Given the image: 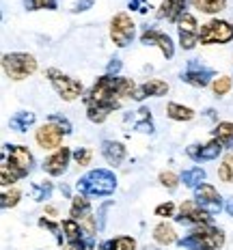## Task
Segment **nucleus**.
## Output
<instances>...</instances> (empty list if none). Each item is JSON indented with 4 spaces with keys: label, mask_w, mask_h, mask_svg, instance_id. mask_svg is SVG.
<instances>
[{
    "label": "nucleus",
    "mask_w": 233,
    "mask_h": 250,
    "mask_svg": "<svg viewBox=\"0 0 233 250\" xmlns=\"http://www.w3.org/2000/svg\"><path fill=\"white\" fill-rule=\"evenodd\" d=\"M136 86V82L126 76H100L89 91L82 95V104L86 108V119L95 125L104 123L112 112H117L121 108V100H126V97L132 100Z\"/></svg>",
    "instance_id": "obj_1"
},
{
    "label": "nucleus",
    "mask_w": 233,
    "mask_h": 250,
    "mask_svg": "<svg viewBox=\"0 0 233 250\" xmlns=\"http://www.w3.org/2000/svg\"><path fill=\"white\" fill-rule=\"evenodd\" d=\"M48 121H50V123H56V125H59V127L65 132V136H69V134L74 132V125H71V121H69V119H67V117H63V114H59V112H52L50 117H48Z\"/></svg>",
    "instance_id": "obj_37"
},
{
    "label": "nucleus",
    "mask_w": 233,
    "mask_h": 250,
    "mask_svg": "<svg viewBox=\"0 0 233 250\" xmlns=\"http://www.w3.org/2000/svg\"><path fill=\"white\" fill-rule=\"evenodd\" d=\"M218 179L225 181V184H233V151L222 158L218 166Z\"/></svg>",
    "instance_id": "obj_34"
},
{
    "label": "nucleus",
    "mask_w": 233,
    "mask_h": 250,
    "mask_svg": "<svg viewBox=\"0 0 233 250\" xmlns=\"http://www.w3.org/2000/svg\"><path fill=\"white\" fill-rule=\"evenodd\" d=\"M37 225L41 227V229H48V231L54 235V239H56V244H59L61 248H63V239H65V233H63V227L59 225V222H54V220H50V218H39V222Z\"/></svg>",
    "instance_id": "obj_32"
},
{
    "label": "nucleus",
    "mask_w": 233,
    "mask_h": 250,
    "mask_svg": "<svg viewBox=\"0 0 233 250\" xmlns=\"http://www.w3.org/2000/svg\"><path fill=\"white\" fill-rule=\"evenodd\" d=\"M231 88H233V76H218L212 82V93L216 97H225Z\"/></svg>",
    "instance_id": "obj_33"
},
{
    "label": "nucleus",
    "mask_w": 233,
    "mask_h": 250,
    "mask_svg": "<svg viewBox=\"0 0 233 250\" xmlns=\"http://www.w3.org/2000/svg\"><path fill=\"white\" fill-rule=\"evenodd\" d=\"M93 7V0H78L74 4V9H71V13H82V11H89Z\"/></svg>",
    "instance_id": "obj_41"
},
{
    "label": "nucleus",
    "mask_w": 233,
    "mask_h": 250,
    "mask_svg": "<svg viewBox=\"0 0 233 250\" xmlns=\"http://www.w3.org/2000/svg\"><path fill=\"white\" fill-rule=\"evenodd\" d=\"M190 4L205 15H218L227 9V0H190Z\"/></svg>",
    "instance_id": "obj_27"
},
{
    "label": "nucleus",
    "mask_w": 233,
    "mask_h": 250,
    "mask_svg": "<svg viewBox=\"0 0 233 250\" xmlns=\"http://www.w3.org/2000/svg\"><path fill=\"white\" fill-rule=\"evenodd\" d=\"M222 151H225V147H222L218 140L212 138L210 143H205V145H199V143L190 145V147L186 149V155H188L192 162H214V160H218L222 155Z\"/></svg>",
    "instance_id": "obj_16"
},
{
    "label": "nucleus",
    "mask_w": 233,
    "mask_h": 250,
    "mask_svg": "<svg viewBox=\"0 0 233 250\" xmlns=\"http://www.w3.org/2000/svg\"><path fill=\"white\" fill-rule=\"evenodd\" d=\"M212 218L207 211H203L199 205H196V201H184L179 205L177 213H175L173 220L177 222V225H186V227H199V225H212Z\"/></svg>",
    "instance_id": "obj_13"
},
{
    "label": "nucleus",
    "mask_w": 233,
    "mask_h": 250,
    "mask_svg": "<svg viewBox=\"0 0 233 250\" xmlns=\"http://www.w3.org/2000/svg\"><path fill=\"white\" fill-rule=\"evenodd\" d=\"M153 239L160 246H170V244H177V233L169 222H158L153 227Z\"/></svg>",
    "instance_id": "obj_25"
},
{
    "label": "nucleus",
    "mask_w": 233,
    "mask_h": 250,
    "mask_svg": "<svg viewBox=\"0 0 233 250\" xmlns=\"http://www.w3.org/2000/svg\"><path fill=\"white\" fill-rule=\"evenodd\" d=\"M61 227H63L67 246H74L76 250H95L100 246V244H95V235H89L74 218H65Z\"/></svg>",
    "instance_id": "obj_10"
},
{
    "label": "nucleus",
    "mask_w": 233,
    "mask_h": 250,
    "mask_svg": "<svg viewBox=\"0 0 233 250\" xmlns=\"http://www.w3.org/2000/svg\"><path fill=\"white\" fill-rule=\"evenodd\" d=\"M227 242V235L216 225L192 227L184 237L177 239V246L184 250H220Z\"/></svg>",
    "instance_id": "obj_3"
},
{
    "label": "nucleus",
    "mask_w": 233,
    "mask_h": 250,
    "mask_svg": "<svg viewBox=\"0 0 233 250\" xmlns=\"http://www.w3.org/2000/svg\"><path fill=\"white\" fill-rule=\"evenodd\" d=\"M61 192H63V194L67 196V199H74V196H71V194H69V188H67L65 184H61Z\"/></svg>",
    "instance_id": "obj_43"
},
{
    "label": "nucleus",
    "mask_w": 233,
    "mask_h": 250,
    "mask_svg": "<svg viewBox=\"0 0 233 250\" xmlns=\"http://www.w3.org/2000/svg\"><path fill=\"white\" fill-rule=\"evenodd\" d=\"M169 93V84L164 80H158V78H151V80L143 82V84L136 86L132 100L134 102H145L147 97H164Z\"/></svg>",
    "instance_id": "obj_19"
},
{
    "label": "nucleus",
    "mask_w": 233,
    "mask_h": 250,
    "mask_svg": "<svg viewBox=\"0 0 233 250\" xmlns=\"http://www.w3.org/2000/svg\"><path fill=\"white\" fill-rule=\"evenodd\" d=\"M194 201H196V205H199L203 211L210 213V216H218V213L225 209V203H222L220 192L212 184H207V181L194 190Z\"/></svg>",
    "instance_id": "obj_12"
},
{
    "label": "nucleus",
    "mask_w": 233,
    "mask_h": 250,
    "mask_svg": "<svg viewBox=\"0 0 233 250\" xmlns=\"http://www.w3.org/2000/svg\"><path fill=\"white\" fill-rule=\"evenodd\" d=\"M45 211H48L50 216H56V209H54V207H48V209H45Z\"/></svg>",
    "instance_id": "obj_44"
},
{
    "label": "nucleus",
    "mask_w": 233,
    "mask_h": 250,
    "mask_svg": "<svg viewBox=\"0 0 233 250\" xmlns=\"http://www.w3.org/2000/svg\"><path fill=\"white\" fill-rule=\"evenodd\" d=\"M151 250H155V248H151Z\"/></svg>",
    "instance_id": "obj_46"
},
{
    "label": "nucleus",
    "mask_w": 233,
    "mask_h": 250,
    "mask_svg": "<svg viewBox=\"0 0 233 250\" xmlns=\"http://www.w3.org/2000/svg\"><path fill=\"white\" fill-rule=\"evenodd\" d=\"M225 211L233 218V196H229V199H227V203H225Z\"/></svg>",
    "instance_id": "obj_42"
},
{
    "label": "nucleus",
    "mask_w": 233,
    "mask_h": 250,
    "mask_svg": "<svg viewBox=\"0 0 233 250\" xmlns=\"http://www.w3.org/2000/svg\"><path fill=\"white\" fill-rule=\"evenodd\" d=\"M78 194H85L89 199H106L117 190V175L110 168H93L85 173L76 181Z\"/></svg>",
    "instance_id": "obj_2"
},
{
    "label": "nucleus",
    "mask_w": 233,
    "mask_h": 250,
    "mask_svg": "<svg viewBox=\"0 0 233 250\" xmlns=\"http://www.w3.org/2000/svg\"><path fill=\"white\" fill-rule=\"evenodd\" d=\"M212 138L218 140L225 149L233 151V123L231 121H218L212 129Z\"/></svg>",
    "instance_id": "obj_21"
},
{
    "label": "nucleus",
    "mask_w": 233,
    "mask_h": 250,
    "mask_svg": "<svg viewBox=\"0 0 233 250\" xmlns=\"http://www.w3.org/2000/svg\"><path fill=\"white\" fill-rule=\"evenodd\" d=\"M63 250H76L74 246H63Z\"/></svg>",
    "instance_id": "obj_45"
},
{
    "label": "nucleus",
    "mask_w": 233,
    "mask_h": 250,
    "mask_svg": "<svg viewBox=\"0 0 233 250\" xmlns=\"http://www.w3.org/2000/svg\"><path fill=\"white\" fill-rule=\"evenodd\" d=\"M2 168H7L15 179H26L35 168V155L26 145H4Z\"/></svg>",
    "instance_id": "obj_4"
},
{
    "label": "nucleus",
    "mask_w": 233,
    "mask_h": 250,
    "mask_svg": "<svg viewBox=\"0 0 233 250\" xmlns=\"http://www.w3.org/2000/svg\"><path fill=\"white\" fill-rule=\"evenodd\" d=\"M26 11H56L59 0H22Z\"/></svg>",
    "instance_id": "obj_30"
},
{
    "label": "nucleus",
    "mask_w": 233,
    "mask_h": 250,
    "mask_svg": "<svg viewBox=\"0 0 233 250\" xmlns=\"http://www.w3.org/2000/svg\"><path fill=\"white\" fill-rule=\"evenodd\" d=\"M37 59L28 52H7V54H2V71L13 82H22L26 78H30L37 71Z\"/></svg>",
    "instance_id": "obj_5"
},
{
    "label": "nucleus",
    "mask_w": 233,
    "mask_h": 250,
    "mask_svg": "<svg viewBox=\"0 0 233 250\" xmlns=\"http://www.w3.org/2000/svg\"><path fill=\"white\" fill-rule=\"evenodd\" d=\"M121 67H123L121 59H110V62H108V67H106V74H110V76H121V74H119V71H121Z\"/></svg>",
    "instance_id": "obj_39"
},
{
    "label": "nucleus",
    "mask_w": 233,
    "mask_h": 250,
    "mask_svg": "<svg viewBox=\"0 0 233 250\" xmlns=\"http://www.w3.org/2000/svg\"><path fill=\"white\" fill-rule=\"evenodd\" d=\"M181 177V184L186 188H190V190H196L201 184H205V170L201 168V166H190V168H186L184 173L179 175Z\"/></svg>",
    "instance_id": "obj_26"
},
{
    "label": "nucleus",
    "mask_w": 233,
    "mask_h": 250,
    "mask_svg": "<svg viewBox=\"0 0 233 250\" xmlns=\"http://www.w3.org/2000/svg\"><path fill=\"white\" fill-rule=\"evenodd\" d=\"M190 0H162L158 7V11H155V18L158 20H169L170 24H177L181 18H184L186 9H188Z\"/></svg>",
    "instance_id": "obj_18"
},
{
    "label": "nucleus",
    "mask_w": 233,
    "mask_h": 250,
    "mask_svg": "<svg viewBox=\"0 0 233 250\" xmlns=\"http://www.w3.org/2000/svg\"><path fill=\"white\" fill-rule=\"evenodd\" d=\"M233 41V24L227 20H210L201 26L199 43L201 45H227Z\"/></svg>",
    "instance_id": "obj_7"
},
{
    "label": "nucleus",
    "mask_w": 233,
    "mask_h": 250,
    "mask_svg": "<svg viewBox=\"0 0 233 250\" xmlns=\"http://www.w3.org/2000/svg\"><path fill=\"white\" fill-rule=\"evenodd\" d=\"M167 117L170 121L184 123V121H192L196 117V112L190 106H184V104H177V102H169L167 104Z\"/></svg>",
    "instance_id": "obj_24"
},
{
    "label": "nucleus",
    "mask_w": 233,
    "mask_h": 250,
    "mask_svg": "<svg viewBox=\"0 0 233 250\" xmlns=\"http://www.w3.org/2000/svg\"><path fill=\"white\" fill-rule=\"evenodd\" d=\"M97 250H136V239L132 235H117L100 242Z\"/></svg>",
    "instance_id": "obj_23"
},
{
    "label": "nucleus",
    "mask_w": 233,
    "mask_h": 250,
    "mask_svg": "<svg viewBox=\"0 0 233 250\" xmlns=\"http://www.w3.org/2000/svg\"><path fill=\"white\" fill-rule=\"evenodd\" d=\"M20 201H22V192L18 190V188H4L2 194H0V207L2 209H13V207L20 205Z\"/></svg>",
    "instance_id": "obj_29"
},
{
    "label": "nucleus",
    "mask_w": 233,
    "mask_h": 250,
    "mask_svg": "<svg viewBox=\"0 0 233 250\" xmlns=\"http://www.w3.org/2000/svg\"><path fill=\"white\" fill-rule=\"evenodd\" d=\"M158 181H160V186L162 188H167V190H177L179 184H181V177H177L173 173V170H162V173L158 175Z\"/></svg>",
    "instance_id": "obj_35"
},
{
    "label": "nucleus",
    "mask_w": 233,
    "mask_h": 250,
    "mask_svg": "<svg viewBox=\"0 0 233 250\" xmlns=\"http://www.w3.org/2000/svg\"><path fill=\"white\" fill-rule=\"evenodd\" d=\"M35 121H37V114H35V112H30V110H18L11 119H9V127H11L13 132L24 134L28 127H33Z\"/></svg>",
    "instance_id": "obj_22"
},
{
    "label": "nucleus",
    "mask_w": 233,
    "mask_h": 250,
    "mask_svg": "<svg viewBox=\"0 0 233 250\" xmlns=\"http://www.w3.org/2000/svg\"><path fill=\"white\" fill-rule=\"evenodd\" d=\"M108 33H110V41L117 48H127L129 43L136 37V24H134L132 15L126 11H119L110 18V26H108Z\"/></svg>",
    "instance_id": "obj_8"
},
{
    "label": "nucleus",
    "mask_w": 233,
    "mask_h": 250,
    "mask_svg": "<svg viewBox=\"0 0 233 250\" xmlns=\"http://www.w3.org/2000/svg\"><path fill=\"white\" fill-rule=\"evenodd\" d=\"M179 207L175 205L173 201H167V203H160V205H155L153 213L158 218H175V213H177Z\"/></svg>",
    "instance_id": "obj_36"
},
{
    "label": "nucleus",
    "mask_w": 233,
    "mask_h": 250,
    "mask_svg": "<svg viewBox=\"0 0 233 250\" xmlns=\"http://www.w3.org/2000/svg\"><path fill=\"white\" fill-rule=\"evenodd\" d=\"M127 7L132 9V11H141V13H147V9H151V7H147L145 0H129Z\"/></svg>",
    "instance_id": "obj_40"
},
{
    "label": "nucleus",
    "mask_w": 233,
    "mask_h": 250,
    "mask_svg": "<svg viewBox=\"0 0 233 250\" xmlns=\"http://www.w3.org/2000/svg\"><path fill=\"white\" fill-rule=\"evenodd\" d=\"M179 80L194 88H205V86H212V82L216 80V69H212L203 61L192 59L186 62V69L179 74Z\"/></svg>",
    "instance_id": "obj_9"
},
{
    "label": "nucleus",
    "mask_w": 233,
    "mask_h": 250,
    "mask_svg": "<svg viewBox=\"0 0 233 250\" xmlns=\"http://www.w3.org/2000/svg\"><path fill=\"white\" fill-rule=\"evenodd\" d=\"M63 136H65L63 129H61L56 123H50V121L39 125L37 132H35V140H37V145L41 149H45V151L59 149L61 143H63Z\"/></svg>",
    "instance_id": "obj_17"
},
{
    "label": "nucleus",
    "mask_w": 233,
    "mask_h": 250,
    "mask_svg": "<svg viewBox=\"0 0 233 250\" xmlns=\"http://www.w3.org/2000/svg\"><path fill=\"white\" fill-rule=\"evenodd\" d=\"M100 151H102V158L106 160L110 166H119L126 162L127 158V149L123 143H119V140H102L100 145Z\"/></svg>",
    "instance_id": "obj_20"
},
{
    "label": "nucleus",
    "mask_w": 233,
    "mask_h": 250,
    "mask_svg": "<svg viewBox=\"0 0 233 250\" xmlns=\"http://www.w3.org/2000/svg\"><path fill=\"white\" fill-rule=\"evenodd\" d=\"M91 160H93V151L89 147H78L74 151V162L78 166H89Z\"/></svg>",
    "instance_id": "obj_38"
},
{
    "label": "nucleus",
    "mask_w": 233,
    "mask_h": 250,
    "mask_svg": "<svg viewBox=\"0 0 233 250\" xmlns=\"http://www.w3.org/2000/svg\"><path fill=\"white\" fill-rule=\"evenodd\" d=\"M141 43L143 45H149V48H158L160 52H162L164 59H173L175 56V41L170 39V35H167L164 30L160 28H153V26H145L143 33H141Z\"/></svg>",
    "instance_id": "obj_11"
},
{
    "label": "nucleus",
    "mask_w": 233,
    "mask_h": 250,
    "mask_svg": "<svg viewBox=\"0 0 233 250\" xmlns=\"http://www.w3.org/2000/svg\"><path fill=\"white\" fill-rule=\"evenodd\" d=\"M52 190H54L52 181H39V184H33V186H30V194H33V199L37 201V203L48 201L50 196H52Z\"/></svg>",
    "instance_id": "obj_31"
},
{
    "label": "nucleus",
    "mask_w": 233,
    "mask_h": 250,
    "mask_svg": "<svg viewBox=\"0 0 233 250\" xmlns=\"http://www.w3.org/2000/svg\"><path fill=\"white\" fill-rule=\"evenodd\" d=\"M199 24H196V18L192 13H186L184 18L177 22V37H179V45L181 50H194L196 43H199Z\"/></svg>",
    "instance_id": "obj_15"
},
{
    "label": "nucleus",
    "mask_w": 233,
    "mask_h": 250,
    "mask_svg": "<svg viewBox=\"0 0 233 250\" xmlns=\"http://www.w3.org/2000/svg\"><path fill=\"white\" fill-rule=\"evenodd\" d=\"M71 160H74V151L69 147H59L43 160L41 168H43V173L50 175V177H61V175L67 173Z\"/></svg>",
    "instance_id": "obj_14"
},
{
    "label": "nucleus",
    "mask_w": 233,
    "mask_h": 250,
    "mask_svg": "<svg viewBox=\"0 0 233 250\" xmlns=\"http://www.w3.org/2000/svg\"><path fill=\"white\" fill-rule=\"evenodd\" d=\"M134 129L136 132H143V134H153V121H151V110L149 108L141 106L138 108V117L134 119Z\"/></svg>",
    "instance_id": "obj_28"
},
{
    "label": "nucleus",
    "mask_w": 233,
    "mask_h": 250,
    "mask_svg": "<svg viewBox=\"0 0 233 250\" xmlns=\"http://www.w3.org/2000/svg\"><path fill=\"white\" fill-rule=\"evenodd\" d=\"M45 78L50 80L54 93L63 102H76L80 95H85V86H82V82L78 80V78H71V76L63 74V71L56 69V67H48V69H45Z\"/></svg>",
    "instance_id": "obj_6"
}]
</instances>
